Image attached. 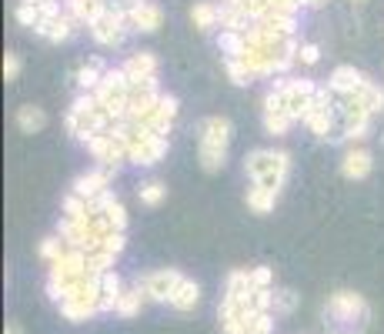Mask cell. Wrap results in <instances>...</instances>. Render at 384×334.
Instances as JSON below:
<instances>
[{"instance_id":"cell-1","label":"cell","mask_w":384,"mask_h":334,"mask_svg":"<svg viewBox=\"0 0 384 334\" xmlns=\"http://www.w3.org/2000/svg\"><path fill=\"white\" fill-rule=\"evenodd\" d=\"M324 318L331 321L334 331L354 334L368 324V304H364V298L354 294V291H334L328 301V308H324Z\"/></svg>"},{"instance_id":"cell-2","label":"cell","mask_w":384,"mask_h":334,"mask_svg":"<svg viewBox=\"0 0 384 334\" xmlns=\"http://www.w3.org/2000/svg\"><path fill=\"white\" fill-rule=\"evenodd\" d=\"M244 167H247V174H251L254 184L281 190V184H284V178H287V167H291V157H287L284 151H254Z\"/></svg>"},{"instance_id":"cell-3","label":"cell","mask_w":384,"mask_h":334,"mask_svg":"<svg viewBox=\"0 0 384 334\" xmlns=\"http://www.w3.org/2000/svg\"><path fill=\"white\" fill-rule=\"evenodd\" d=\"M124 23H131L127 21V14L117 11V7H107V14L90 27V37H94L97 44H104V47H117L124 41V33H127L124 31Z\"/></svg>"},{"instance_id":"cell-4","label":"cell","mask_w":384,"mask_h":334,"mask_svg":"<svg viewBox=\"0 0 384 334\" xmlns=\"http://www.w3.org/2000/svg\"><path fill=\"white\" fill-rule=\"evenodd\" d=\"M164 154H167V137H157V134L154 137H134L131 144H127V157L141 167L157 164Z\"/></svg>"},{"instance_id":"cell-5","label":"cell","mask_w":384,"mask_h":334,"mask_svg":"<svg viewBox=\"0 0 384 334\" xmlns=\"http://www.w3.org/2000/svg\"><path fill=\"white\" fill-rule=\"evenodd\" d=\"M371 80L364 77L358 67H351V64H344V67H334V74H331V80H328V87L334 90V94H344V97H358L364 87H368Z\"/></svg>"},{"instance_id":"cell-6","label":"cell","mask_w":384,"mask_h":334,"mask_svg":"<svg viewBox=\"0 0 384 334\" xmlns=\"http://www.w3.org/2000/svg\"><path fill=\"white\" fill-rule=\"evenodd\" d=\"M181 284V274H177L174 267H167V271H154L144 278V291H147V301H171V294L177 291Z\"/></svg>"},{"instance_id":"cell-7","label":"cell","mask_w":384,"mask_h":334,"mask_svg":"<svg viewBox=\"0 0 384 334\" xmlns=\"http://www.w3.org/2000/svg\"><path fill=\"white\" fill-rule=\"evenodd\" d=\"M127 21H131L134 31H144V33H154L161 23H164V11L157 4H147V0H137L131 11H127Z\"/></svg>"},{"instance_id":"cell-8","label":"cell","mask_w":384,"mask_h":334,"mask_svg":"<svg viewBox=\"0 0 384 334\" xmlns=\"http://www.w3.org/2000/svg\"><path fill=\"white\" fill-rule=\"evenodd\" d=\"M90 154L97 157L104 167H117V161H124L127 157V147L121 144V141H114L110 134H97L94 141H90Z\"/></svg>"},{"instance_id":"cell-9","label":"cell","mask_w":384,"mask_h":334,"mask_svg":"<svg viewBox=\"0 0 384 334\" xmlns=\"http://www.w3.org/2000/svg\"><path fill=\"white\" fill-rule=\"evenodd\" d=\"M371 151H364V147H354V151H348L344 154V161H341V174L348 181H361L371 174Z\"/></svg>"},{"instance_id":"cell-10","label":"cell","mask_w":384,"mask_h":334,"mask_svg":"<svg viewBox=\"0 0 384 334\" xmlns=\"http://www.w3.org/2000/svg\"><path fill=\"white\" fill-rule=\"evenodd\" d=\"M107 184H110V167H104V171H87V174H80V178L74 181V194H80L84 200H94L100 190H107Z\"/></svg>"},{"instance_id":"cell-11","label":"cell","mask_w":384,"mask_h":334,"mask_svg":"<svg viewBox=\"0 0 384 334\" xmlns=\"http://www.w3.org/2000/svg\"><path fill=\"white\" fill-rule=\"evenodd\" d=\"M124 70H127V77H131V87H134V84H141V80L157 77V60H154V54L141 50V54H131V57H127Z\"/></svg>"},{"instance_id":"cell-12","label":"cell","mask_w":384,"mask_h":334,"mask_svg":"<svg viewBox=\"0 0 384 334\" xmlns=\"http://www.w3.org/2000/svg\"><path fill=\"white\" fill-rule=\"evenodd\" d=\"M201 144L228 147L230 144V121L228 117H208L204 127H201Z\"/></svg>"},{"instance_id":"cell-13","label":"cell","mask_w":384,"mask_h":334,"mask_svg":"<svg viewBox=\"0 0 384 334\" xmlns=\"http://www.w3.org/2000/svg\"><path fill=\"white\" fill-rule=\"evenodd\" d=\"M201 301V288H198V281H187V278H181V284H177V291L171 294V308H177V311H191L194 304Z\"/></svg>"},{"instance_id":"cell-14","label":"cell","mask_w":384,"mask_h":334,"mask_svg":"<svg viewBox=\"0 0 384 334\" xmlns=\"http://www.w3.org/2000/svg\"><path fill=\"white\" fill-rule=\"evenodd\" d=\"M17 127L23 134H37L47 127V114L44 107H33V104H23L21 111H17Z\"/></svg>"},{"instance_id":"cell-15","label":"cell","mask_w":384,"mask_h":334,"mask_svg":"<svg viewBox=\"0 0 384 334\" xmlns=\"http://www.w3.org/2000/svg\"><path fill=\"white\" fill-rule=\"evenodd\" d=\"M144 301H147V291H144V284L137 281L134 291H121V298H117V314H121V318H134V314L141 311Z\"/></svg>"},{"instance_id":"cell-16","label":"cell","mask_w":384,"mask_h":334,"mask_svg":"<svg viewBox=\"0 0 384 334\" xmlns=\"http://www.w3.org/2000/svg\"><path fill=\"white\" fill-rule=\"evenodd\" d=\"M274 204H277V190L261 188V184H254V188L247 190V208H251V211L267 214V211H274Z\"/></svg>"},{"instance_id":"cell-17","label":"cell","mask_w":384,"mask_h":334,"mask_svg":"<svg viewBox=\"0 0 384 334\" xmlns=\"http://www.w3.org/2000/svg\"><path fill=\"white\" fill-rule=\"evenodd\" d=\"M33 33H41V37H47V41L60 44V41L70 37V21H67V17H57V21H41L37 27H33Z\"/></svg>"},{"instance_id":"cell-18","label":"cell","mask_w":384,"mask_h":334,"mask_svg":"<svg viewBox=\"0 0 384 334\" xmlns=\"http://www.w3.org/2000/svg\"><path fill=\"white\" fill-rule=\"evenodd\" d=\"M191 21H194L198 31H210V27L220 23V7L218 4H198V7L191 11Z\"/></svg>"},{"instance_id":"cell-19","label":"cell","mask_w":384,"mask_h":334,"mask_svg":"<svg viewBox=\"0 0 384 334\" xmlns=\"http://www.w3.org/2000/svg\"><path fill=\"white\" fill-rule=\"evenodd\" d=\"M60 314H64L67 321H74V324H80V321H87L90 314H97V308H94V304H87V301H77V298H67V301H60Z\"/></svg>"},{"instance_id":"cell-20","label":"cell","mask_w":384,"mask_h":334,"mask_svg":"<svg viewBox=\"0 0 384 334\" xmlns=\"http://www.w3.org/2000/svg\"><path fill=\"white\" fill-rule=\"evenodd\" d=\"M291 124H294V117L287 111H264V131L274 134V137H284L291 131Z\"/></svg>"},{"instance_id":"cell-21","label":"cell","mask_w":384,"mask_h":334,"mask_svg":"<svg viewBox=\"0 0 384 334\" xmlns=\"http://www.w3.org/2000/svg\"><path fill=\"white\" fill-rule=\"evenodd\" d=\"M224 164H228V147L201 144V167L204 171H220Z\"/></svg>"},{"instance_id":"cell-22","label":"cell","mask_w":384,"mask_h":334,"mask_svg":"<svg viewBox=\"0 0 384 334\" xmlns=\"http://www.w3.org/2000/svg\"><path fill=\"white\" fill-rule=\"evenodd\" d=\"M218 47L228 57H244L247 41H244V33H238V31H224V33H220V41H218Z\"/></svg>"},{"instance_id":"cell-23","label":"cell","mask_w":384,"mask_h":334,"mask_svg":"<svg viewBox=\"0 0 384 334\" xmlns=\"http://www.w3.org/2000/svg\"><path fill=\"white\" fill-rule=\"evenodd\" d=\"M137 198H141V204H147V208H157V204L167 198V188L161 181H147V184L137 188Z\"/></svg>"},{"instance_id":"cell-24","label":"cell","mask_w":384,"mask_h":334,"mask_svg":"<svg viewBox=\"0 0 384 334\" xmlns=\"http://www.w3.org/2000/svg\"><path fill=\"white\" fill-rule=\"evenodd\" d=\"M354 100H358V104H364V107H368L371 114H381L384 111V90L374 87V84H368V87H364Z\"/></svg>"},{"instance_id":"cell-25","label":"cell","mask_w":384,"mask_h":334,"mask_svg":"<svg viewBox=\"0 0 384 334\" xmlns=\"http://www.w3.org/2000/svg\"><path fill=\"white\" fill-rule=\"evenodd\" d=\"M304 124L311 127V134H318V137H328V134H331V124H334V114H331V107H328V111H314Z\"/></svg>"},{"instance_id":"cell-26","label":"cell","mask_w":384,"mask_h":334,"mask_svg":"<svg viewBox=\"0 0 384 334\" xmlns=\"http://www.w3.org/2000/svg\"><path fill=\"white\" fill-rule=\"evenodd\" d=\"M228 74L234 84H247V77H251L254 70L247 67V60L244 57H228Z\"/></svg>"},{"instance_id":"cell-27","label":"cell","mask_w":384,"mask_h":334,"mask_svg":"<svg viewBox=\"0 0 384 334\" xmlns=\"http://www.w3.org/2000/svg\"><path fill=\"white\" fill-rule=\"evenodd\" d=\"M100 77H104V74H100V67H94V64H84L80 70H77V84H80L84 90H97Z\"/></svg>"},{"instance_id":"cell-28","label":"cell","mask_w":384,"mask_h":334,"mask_svg":"<svg viewBox=\"0 0 384 334\" xmlns=\"http://www.w3.org/2000/svg\"><path fill=\"white\" fill-rule=\"evenodd\" d=\"M41 254H44V261H60V257L67 254V247H64V237H47L44 244H41Z\"/></svg>"},{"instance_id":"cell-29","label":"cell","mask_w":384,"mask_h":334,"mask_svg":"<svg viewBox=\"0 0 384 334\" xmlns=\"http://www.w3.org/2000/svg\"><path fill=\"white\" fill-rule=\"evenodd\" d=\"M368 131H371V121H344V137L348 141H364L368 137Z\"/></svg>"},{"instance_id":"cell-30","label":"cell","mask_w":384,"mask_h":334,"mask_svg":"<svg viewBox=\"0 0 384 334\" xmlns=\"http://www.w3.org/2000/svg\"><path fill=\"white\" fill-rule=\"evenodd\" d=\"M17 21H21L23 27H37V23H41V7H37V4H21V7H17Z\"/></svg>"},{"instance_id":"cell-31","label":"cell","mask_w":384,"mask_h":334,"mask_svg":"<svg viewBox=\"0 0 384 334\" xmlns=\"http://www.w3.org/2000/svg\"><path fill=\"white\" fill-rule=\"evenodd\" d=\"M294 304H297L294 291H277V294H274V311L277 314H291V311H294Z\"/></svg>"},{"instance_id":"cell-32","label":"cell","mask_w":384,"mask_h":334,"mask_svg":"<svg viewBox=\"0 0 384 334\" xmlns=\"http://www.w3.org/2000/svg\"><path fill=\"white\" fill-rule=\"evenodd\" d=\"M100 291H104V294H114V298H121V278H117V274H114V271H104V274H100Z\"/></svg>"},{"instance_id":"cell-33","label":"cell","mask_w":384,"mask_h":334,"mask_svg":"<svg viewBox=\"0 0 384 334\" xmlns=\"http://www.w3.org/2000/svg\"><path fill=\"white\" fill-rule=\"evenodd\" d=\"M254 308H257V311H271V308H274V291L271 288L254 291Z\"/></svg>"},{"instance_id":"cell-34","label":"cell","mask_w":384,"mask_h":334,"mask_svg":"<svg viewBox=\"0 0 384 334\" xmlns=\"http://www.w3.org/2000/svg\"><path fill=\"white\" fill-rule=\"evenodd\" d=\"M110 217V224H114V231H124V224H127V214H124V208H121V200H114L107 211H104Z\"/></svg>"},{"instance_id":"cell-35","label":"cell","mask_w":384,"mask_h":334,"mask_svg":"<svg viewBox=\"0 0 384 334\" xmlns=\"http://www.w3.org/2000/svg\"><path fill=\"white\" fill-rule=\"evenodd\" d=\"M154 114H161V117H167V121H174V117H177V100H174V97H164V94H161V100H157Z\"/></svg>"},{"instance_id":"cell-36","label":"cell","mask_w":384,"mask_h":334,"mask_svg":"<svg viewBox=\"0 0 384 334\" xmlns=\"http://www.w3.org/2000/svg\"><path fill=\"white\" fill-rule=\"evenodd\" d=\"M271 281H274V271H271V267H254L251 271L254 288H271Z\"/></svg>"},{"instance_id":"cell-37","label":"cell","mask_w":384,"mask_h":334,"mask_svg":"<svg viewBox=\"0 0 384 334\" xmlns=\"http://www.w3.org/2000/svg\"><path fill=\"white\" fill-rule=\"evenodd\" d=\"M37 7H41V21H57L60 17V4L57 0H41Z\"/></svg>"},{"instance_id":"cell-38","label":"cell","mask_w":384,"mask_h":334,"mask_svg":"<svg viewBox=\"0 0 384 334\" xmlns=\"http://www.w3.org/2000/svg\"><path fill=\"white\" fill-rule=\"evenodd\" d=\"M17 74H21V57H17V54H7V57H4V77H7V80H17Z\"/></svg>"},{"instance_id":"cell-39","label":"cell","mask_w":384,"mask_h":334,"mask_svg":"<svg viewBox=\"0 0 384 334\" xmlns=\"http://www.w3.org/2000/svg\"><path fill=\"white\" fill-rule=\"evenodd\" d=\"M104 251H110V254H121L124 251V234L121 231H114L104 237Z\"/></svg>"},{"instance_id":"cell-40","label":"cell","mask_w":384,"mask_h":334,"mask_svg":"<svg viewBox=\"0 0 384 334\" xmlns=\"http://www.w3.org/2000/svg\"><path fill=\"white\" fill-rule=\"evenodd\" d=\"M297 57L304 60V64H318V57H321V50L314 44H304L301 50H297Z\"/></svg>"},{"instance_id":"cell-41","label":"cell","mask_w":384,"mask_h":334,"mask_svg":"<svg viewBox=\"0 0 384 334\" xmlns=\"http://www.w3.org/2000/svg\"><path fill=\"white\" fill-rule=\"evenodd\" d=\"M254 328H257V331H261V334H274V321H271V314L264 311L261 318L254 321Z\"/></svg>"},{"instance_id":"cell-42","label":"cell","mask_w":384,"mask_h":334,"mask_svg":"<svg viewBox=\"0 0 384 334\" xmlns=\"http://www.w3.org/2000/svg\"><path fill=\"white\" fill-rule=\"evenodd\" d=\"M4 334H23V331H21V324H17V321H7V328H4Z\"/></svg>"},{"instance_id":"cell-43","label":"cell","mask_w":384,"mask_h":334,"mask_svg":"<svg viewBox=\"0 0 384 334\" xmlns=\"http://www.w3.org/2000/svg\"><path fill=\"white\" fill-rule=\"evenodd\" d=\"M324 0H301V7H321Z\"/></svg>"},{"instance_id":"cell-44","label":"cell","mask_w":384,"mask_h":334,"mask_svg":"<svg viewBox=\"0 0 384 334\" xmlns=\"http://www.w3.org/2000/svg\"><path fill=\"white\" fill-rule=\"evenodd\" d=\"M244 334H261V331H257V328H247V331H244Z\"/></svg>"},{"instance_id":"cell-45","label":"cell","mask_w":384,"mask_h":334,"mask_svg":"<svg viewBox=\"0 0 384 334\" xmlns=\"http://www.w3.org/2000/svg\"><path fill=\"white\" fill-rule=\"evenodd\" d=\"M354 4H364V0H354Z\"/></svg>"}]
</instances>
